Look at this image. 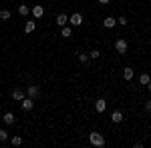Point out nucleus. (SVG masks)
Instances as JSON below:
<instances>
[{"label": "nucleus", "mask_w": 151, "mask_h": 148, "mask_svg": "<svg viewBox=\"0 0 151 148\" xmlns=\"http://www.w3.org/2000/svg\"><path fill=\"white\" fill-rule=\"evenodd\" d=\"M89 142L97 148L105 146V138H103V134H99V132H91V134H89Z\"/></svg>", "instance_id": "1"}, {"label": "nucleus", "mask_w": 151, "mask_h": 148, "mask_svg": "<svg viewBox=\"0 0 151 148\" xmlns=\"http://www.w3.org/2000/svg\"><path fill=\"white\" fill-rule=\"evenodd\" d=\"M115 50H117V54H127V50H129L127 40H125V38H119L115 42Z\"/></svg>", "instance_id": "2"}, {"label": "nucleus", "mask_w": 151, "mask_h": 148, "mask_svg": "<svg viewBox=\"0 0 151 148\" xmlns=\"http://www.w3.org/2000/svg\"><path fill=\"white\" fill-rule=\"evenodd\" d=\"M26 94H28V98L36 100V98L40 96V88H38V86H35V84H30V86L26 88Z\"/></svg>", "instance_id": "3"}, {"label": "nucleus", "mask_w": 151, "mask_h": 148, "mask_svg": "<svg viewBox=\"0 0 151 148\" xmlns=\"http://www.w3.org/2000/svg\"><path fill=\"white\" fill-rule=\"evenodd\" d=\"M69 22L73 24V26H81L83 24V16L79 14V12H75L73 16H69Z\"/></svg>", "instance_id": "4"}, {"label": "nucleus", "mask_w": 151, "mask_h": 148, "mask_svg": "<svg viewBox=\"0 0 151 148\" xmlns=\"http://www.w3.org/2000/svg\"><path fill=\"white\" fill-rule=\"evenodd\" d=\"M20 106H22V110H26V112H28V110H32L35 100H32V98H22V100H20Z\"/></svg>", "instance_id": "5"}, {"label": "nucleus", "mask_w": 151, "mask_h": 148, "mask_svg": "<svg viewBox=\"0 0 151 148\" xmlns=\"http://www.w3.org/2000/svg\"><path fill=\"white\" fill-rule=\"evenodd\" d=\"M2 120H4V124H14V122H16V116H14V114L12 112H4V116H2Z\"/></svg>", "instance_id": "6"}, {"label": "nucleus", "mask_w": 151, "mask_h": 148, "mask_svg": "<svg viewBox=\"0 0 151 148\" xmlns=\"http://www.w3.org/2000/svg\"><path fill=\"white\" fill-rule=\"evenodd\" d=\"M95 108H97V112H99V114L105 112V108H107V100H105V98H99L97 104H95Z\"/></svg>", "instance_id": "7"}, {"label": "nucleus", "mask_w": 151, "mask_h": 148, "mask_svg": "<svg viewBox=\"0 0 151 148\" xmlns=\"http://www.w3.org/2000/svg\"><path fill=\"white\" fill-rule=\"evenodd\" d=\"M57 24L60 26V28L67 26V24H69V16H67V14H58V16H57Z\"/></svg>", "instance_id": "8"}, {"label": "nucleus", "mask_w": 151, "mask_h": 148, "mask_svg": "<svg viewBox=\"0 0 151 148\" xmlns=\"http://www.w3.org/2000/svg\"><path fill=\"white\" fill-rule=\"evenodd\" d=\"M115 24H117V20L113 18V16H107V18L103 20V26H105V28H113Z\"/></svg>", "instance_id": "9"}, {"label": "nucleus", "mask_w": 151, "mask_h": 148, "mask_svg": "<svg viewBox=\"0 0 151 148\" xmlns=\"http://www.w3.org/2000/svg\"><path fill=\"white\" fill-rule=\"evenodd\" d=\"M42 14H45V8L42 6H32V16L35 18H42Z\"/></svg>", "instance_id": "10"}, {"label": "nucleus", "mask_w": 151, "mask_h": 148, "mask_svg": "<svg viewBox=\"0 0 151 148\" xmlns=\"http://www.w3.org/2000/svg\"><path fill=\"white\" fill-rule=\"evenodd\" d=\"M35 28H36V22H35V20H30V22H26V24H24V32H26V34L35 32Z\"/></svg>", "instance_id": "11"}, {"label": "nucleus", "mask_w": 151, "mask_h": 148, "mask_svg": "<svg viewBox=\"0 0 151 148\" xmlns=\"http://www.w3.org/2000/svg\"><path fill=\"white\" fill-rule=\"evenodd\" d=\"M18 14H20V16H28V14H30V6L20 4V6H18Z\"/></svg>", "instance_id": "12"}, {"label": "nucleus", "mask_w": 151, "mask_h": 148, "mask_svg": "<svg viewBox=\"0 0 151 148\" xmlns=\"http://www.w3.org/2000/svg\"><path fill=\"white\" fill-rule=\"evenodd\" d=\"M12 98H14L16 102H20V100L24 98V92H22V90H18V88H16V90H12Z\"/></svg>", "instance_id": "13"}, {"label": "nucleus", "mask_w": 151, "mask_h": 148, "mask_svg": "<svg viewBox=\"0 0 151 148\" xmlns=\"http://www.w3.org/2000/svg\"><path fill=\"white\" fill-rule=\"evenodd\" d=\"M60 36H63V38H70V36H73V30H70L69 26H63V28H60Z\"/></svg>", "instance_id": "14"}, {"label": "nucleus", "mask_w": 151, "mask_h": 148, "mask_svg": "<svg viewBox=\"0 0 151 148\" xmlns=\"http://www.w3.org/2000/svg\"><path fill=\"white\" fill-rule=\"evenodd\" d=\"M111 120H113V122H115V124H119V122H121V120H123V114L119 112V110H115V112L111 114Z\"/></svg>", "instance_id": "15"}, {"label": "nucleus", "mask_w": 151, "mask_h": 148, "mask_svg": "<svg viewBox=\"0 0 151 148\" xmlns=\"http://www.w3.org/2000/svg\"><path fill=\"white\" fill-rule=\"evenodd\" d=\"M133 74H135L133 68H129V66H127V68H123V78H125V80H131V78H133Z\"/></svg>", "instance_id": "16"}, {"label": "nucleus", "mask_w": 151, "mask_h": 148, "mask_svg": "<svg viewBox=\"0 0 151 148\" xmlns=\"http://www.w3.org/2000/svg\"><path fill=\"white\" fill-rule=\"evenodd\" d=\"M149 80H151V76L147 74V72H143V74L139 76V84H143V86H147V82H149Z\"/></svg>", "instance_id": "17"}, {"label": "nucleus", "mask_w": 151, "mask_h": 148, "mask_svg": "<svg viewBox=\"0 0 151 148\" xmlns=\"http://www.w3.org/2000/svg\"><path fill=\"white\" fill-rule=\"evenodd\" d=\"M0 20H10V10H0Z\"/></svg>", "instance_id": "18"}, {"label": "nucleus", "mask_w": 151, "mask_h": 148, "mask_svg": "<svg viewBox=\"0 0 151 148\" xmlns=\"http://www.w3.org/2000/svg\"><path fill=\"white\" fill-rule=\"evenodd\" d=\"M10 142H12V146H20V144H22V138L20 136H12Z\"/></svg>", "instance_id": "19"}, {"label": "nucleus", "mask_w": 151, "mask_h": 148, "mask_svg": "<svg viewBox=\"0 0 151 148\" xmlns=\"http://www.w3.org/2000/svg\"><path fill=\"white\" fill-rule=\"evenodd\" d=\"M99 56H101V52H99V50H91V52H89V58H93V60H97Z\"/></svg>", "instance_id": "20"}, {"label": "nucleus", "mask_w": 151, "mask_h": 148, "mask_svg": "<svg viewBox=\"0 0 151 148\" xmlns=\"http://www.w3.org/2000/svg\"><path fill=\"white\" fill-rule=\"evenodd\" d=\"M79 62L81 64H87L89 62V54H79Z\"/></svg>", "instance_id": "21"}, {"label": "nucleus", "mask_w": 151, "mask_h": 148, "mask_svg": "<svg viewBox=\"0 0 151 148\" xmlns=\"http://www.w3.org/2000/svg\"><path fill=\"white\" fill-rule=\"evenodd\" d=\"M117 24H121V26H127V18H125V16H119V18H117Z\"/></svg>", "instance_id": "22"}, {"label": "nucleus", "mask_w": 151, "mask_h": 148, "mask_svg": "<svg viewBox=\"0 0 151 148\" xmlns=\"http://www.w3.org/2000/svg\"><path fill=\"white\" fill-rule=\"evenodd\" d=\"M6 138H8V132L6 130H0V142H4Z\"/></svg>", "instance_id": "23"}, {"label": "nucleus", "mask_w": 151, "mask_h": 148, "mask_svg": "<svg viewBox=\"0 0 151 148\" xmlns=\"http://www.w3.org/2000/svg\"><path fill=\"white\" fill-rule=\"evenodd\" d=\"M145 110H151V100H147V102H145Z\"/></svg>", "instance_id": "24"}, {"label": "nucleus", "mask_w": 151, "mask_h": 148, "mask_svg": "<svg viewBox=\"0 0 151 148\" xmlns=\"http://www.w3.org/2000/svg\"><path fill=\"white\" fill-rule=\"evenodd\" d=\"M97 2H99V4H103V6H105V4H109L111 0H97Z\"/></svg>", "instance_id": "25"}, {"label": "nucleus", "mask_w": 151, "mask_h": 148, "mask_svg": "<svg viewBox=\"0 0 151 148\" xmlns=\"http://www.w3.org/2000/svg\"><path fill=\"white\" fill-rule=\"evenodd\" d=\"M147 90H151V80H149V82H147Z\"/></svg>", "instance_id": "26"}]
</instances>
